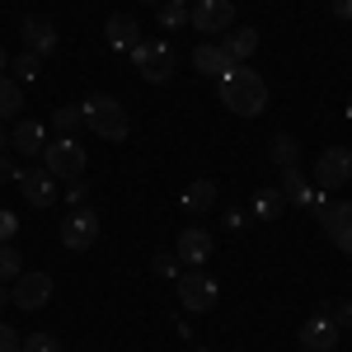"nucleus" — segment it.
Wrapping results in <instances>:
<instances>
[{
	"mask_svg": "<svg viewBox=\"0 0 352 352\" xmlns=\"http://www.w3.org/2000/svg\"><path fill=\"white\" fill-rule=\"evenodd\" d=\"M282 207H287V197H282L277 188H258V192H254V217L277 221V217H282Z\"/></svg>",
	"mask_w": 352,
	"mask_h": 352,
	"instance_id": "obj_24",
	"label": "nucleus"
},
{
	"mask_svg": "<svg viewBox=\"0 0 352 352\" xmlns=\"http://www.w3.org/2000/svg\"><path fill=\"white\" fill-rule=\"evenodd\" d=\"M146 5H160V0H146Z\"/></svg>",
	"mask_w": 352,
	"mask_h": 352,
	"instance_id": "obj_41",
	"label": "nucleus"
},
{
	"mask_svg": "<svg viewBox=\"0 0 352 352\" xmlns=\"http://www.w3.org/2000/svg\"><path fill=\"white\" fill-rule=\"evenodd\" d=\"M38 76V56L33 52H19V56H10V80L19 85V80H33Z\"/></svg>",
	"mask_w": 352,
	"mask_h": 352,
	"instance_id": "obj_28",
	"label": "nucleus"
},
{
	"mask_svg": "<svg viewBox=\"0 0 352 352\" xmlns=\"http://www.w3.org/2000/svg\"><path fill=\"white\" fill-rule=\"evenodd\" d=\"M61 244L71 254H85L99 244V212L94 207H71V217H61Z\"/></svg>",
	"mask_w": 352,
	"mask_h": 352,
	"instance_id": "obj_5",
	"label": "nucleus"
},
{
	"mask_svg": "<svg viewBox=\"0 0 352 352\" xmlns=\"http://www.w3.org/2000/svg\"><path fill=\"white\" fill-rule=\"evenodd\" d=\"M320 226H324V235L343 254H352V202H324L320 207Z\"/></svg>",
	"mask_w": 352,
	"mask_h": 352,
	"instance_id": "obj_11",
	"label": "nucleus"
},
{
	"mask_svg": "<svg viewBox=\"0 0 352 352\" xmlns=\"http://www.w3.org/2000/svg\"><path fill=\"white\" fill-rule=\"evenodd\" d=\"M10 146H14L19 155H43V146H47V127H43L38 118H19L14 132H10Z\"/></svg>",
	"mask_w": 352,
	"mask_h": 352,
	"instance_id": "obj_16",
	"label": "nucleus"
},
{
	"mask_svg": "<svg viewBox=\"0 0 352 352\" xmlns=\"http://www.w3.org/2000/svg\"><path fill=\"white\" fill-rule=\"evenodd\" d=\"M19 352H61V343H56L52 333H28L24 343H19Z\"/></svg>",
	"mask_w": 352,
	"mask_h": 352,
	"instance_id": "obj_29",
	"label": "nucleus"
},
{
	"mask_svg": "<svg viewBox=\"0 0 352 352\" xmlns=\"http://www.w3.org/2000/svg\"><path fill=\"white\" fill-rule=\"evenodd\" d=\"M19 113H24V94H19V85L10 80V76H0V122L19 118Z\"/></svg>",
	"mask_w": 352,
	"mask_h": 352,
	"instance_id": "obj_22",
	"label": "nucleus"
},
{
	"mask_svg": "<svg viewBox=\"0 0 352 352\" xmlns=\"http://www.w3.org/2000/svg\"><path fill=\"white\" fill-rule=\"evenodd\" d=\"M151 268H155V277H164V282H179L184 263H179V254H174V249H160V254L151 258Z\"/></svg>",
	"mask_w": 352,
	"mask_h": 352,
	"instance_id": "obj_26",
	"label": "nucleus"
},
{
	"mask_svg": "<svg viewBox=\"0 0 352 352\" xmlns=\"http://www.w3.org/2000/svg\"><path fill=\"white\" fill-rule=\"evenodd\" d=\"M221 104L235 113V118H258L268 109V85L254 66H230L221 76Z\"/></svg>",
	"mask_w": 352,
	"mask_h": 352,
	"instance_id": "obj_1",
	"label": "nucleus"
},
{
	"mask_svg": "<svg viewBox=\"0 0 352 352\" xmlns=\"http://www.w3.org/2000/svg\"><path fill=\"white\" fill-rule=\"evenodd\" d=\"M14 230H19V217H14V212H0V244L14 240Z\"/></svg>",
	"mask_w": 352,
	"mask_h": 352,
	"instance_id": "obj_31",
	"label": "nucleus"
},
{
	"mask_svg": "<svg viewBox=\"0 0 352 352\" xmlns=\"http://www.w3.org/2000/svg\"><path fill=\"white\" fill-rule=\"evenodd\" d=\"M85 122V113H80V104H61V109L52 113V132L56 136H76V127Z\"/></svg>",
	"mask_w": 352,
	"mask_h": 352,
	"instance_id": "obj_25",
	"label": "nucleus"
},
{
	"mask_svg": "<svg viewBox=\"0 0 352 352\" xmlns=\"http://www.w3.org/2000/svg\"><path fill=\"white\" fill-rule=\"evenodd\" d=\"M19 343H24V338H19L14 329H10V324H0V352H19Z\"/></svg>",
	"mask_w": 352,
	"mask_h": 352,
	"instance_id": "obj_32",
	"label": "nucleus"
},
{
	"mask_svg": "<svg viewBox=\"0 0 352 352\" xmlns=\"http://www.w3.org/2000/svg\"><path fill=\"white\" fill-rule=\"evenodd\" d=\"M174 254H179V263H184V268H202V263L217 254V235H212V230H202V226H188V230L174 240Z\"/></svg>",
	"mask_w": 352,
	"mask_h": 352,
	"instance_id": "obj_8",
	"label": "nucleus"
},
{
	"mask_svg": "<svg viewBox=\"0 0 352 352\" xmlns=\"http://www.w3.org/2000/svg\"><path fill=\"white\" fill-rule=\"evenodd\" d=\"M192 352H212V348H192Z\"/></svg>",
	"mask_w": 352,
	"mask_h": 352,
	"instance_id": "obj_39",
	"label": "nucleus"
},
{
	"mask_svg": "<svg viewBox=\"0 0 352 352\" xmlns=\"http://www.w3.org/2000/svg\"><path fill=\"white\" fill-rule=\"evenodd\" d=\"M5 71H10V52L0 47V76H5Z\"/></svg>",
	"mask_w": 352,
	"mask_h": 352,
	"instance_id": "obj_35",
	"label": "nucleus"
},
{
	"mask_svg": "<svg viewBox=\"0 0 352 352\" xmlns=\"http://www.w3.org/2000/svg\"><path fill=\"white\" fill-rule=\"evenodd\" d=\"M348 118H352V99H348Z\"/></svg>",
	"mask_w": 352,
	"mask_h": 352,
	"instance_id": "obj_40",
	"label": "nucleus"
},
{
	"mask_svg": "<svg viewBox=\"0 0 352 352\" xmlns=\"http://www.w3.org/2000/svg\"><path fill=\"white\" fill-rule=\"evenodd\" d=\"M5 300H10V292H5V282H0V305H5Z\"/></svg>",
	"mask_w": 352,
	"mask_h": 352,
	"instance_id": "obj_37",
	"label": "nucleus"
},
{
	"mask_svg": "<svg viewBox=\"0 0 352 352\" xmlns=\"http://www.w3.org/2000/svg\"><path fill=\"white\" fill-rule=\"evenodd\" d=\"M43 169L52 174V179H80L85 174V146L76 141V136H56V141H47L43 146Z\"/></svg>",
	"mask_w": 352,
	"mask_h": 352,
	"instance_id": "obj_3",
	"label": "nucleus"
},
{
	"mask_svg": "<svg viewBox=\"0 0 352 352\" xmlns=\"http://www.w3.org/2000/svg\"><path fill=\"white\" fill-rule=\"evenodd\" d=\"M80 113H85V127L94 136H104V141H127V132H132L127 113H122V104L113 94H89L80 104Z\"/></svg>",
	"mask_w": 352,
	"mask_h": 352,
	"instance_id": "obj_2",
	"label": "nucleus"
},
{
	"mask_svg": "<svg viewBox=\"0 0 352 352\" xmlns=\"http://www.w3.org/2000/svg\"><path fill=\"white\" fill-rule=\"evenodd\" d=\"M333 14H338L343 24H352V0H333Z\"/></svg>",
	"mask_w": 352,
	"mask_h": 352,
	"instance_id": "obj_34",
	"label": "nucleus"
},
{
	"mask_svg": "<svg viewBox=\"0 0 352 352\" xmlns=\"http://www.w3.org/2000/svg\"><path fill=\"white\" fill-rule=\"evenodd\" d=\"M348 179H352V151L348 146L320 151V160H315V184H320V188H343Z\"/></svg>",
	"mask_w": 352,
	"mask_h": 352,
	"instance_id": "obj_6",
	"label": "nucleus"
},
{
	"mask_svg": "<svg viewBox=\"0 0 352 352\" xmlns=\"http://www.w3.org/2000/svg\"><path fill=\"white\" fill-rule=\"evenodd\" d=\"M136 71H141V80H151V85H164V80H174V71H179V61H174V52H169L164 43H151V52H146V61H141Z\"/></svg>",
	"mask_w": 352,
	"mask_h": 352,
	"instance_id": "obj_15",
	"label": "nucleus"
},
{
	"mask_svg": "<svg viewBox=\"0 0 352 352\" xmlns=\"http://www.w3.org/2000/svg\"><path fill=\"white\" fill-rule=\"evenodd\" d=\"M188 24L197 33H226V28H235V5L230 0H197L188 10Z\"/></svg>",
	"mask_w": 352,
	"mask_h": 352,
	"instance_id": "obj_9",
	"label": "nucleus"
},
{
	"mask_svg": "<svg viewBox=\"0 0 352 352\" xmlns=\"http://www.w3.org/2000/svg\"><path fill=\"white\" fill-rule=\"evenodd\" d=\"M277 192L287 197V207H310V212H315V188L305 184L300 164H287V169H282V184H277Z\"/></svg>",
	"mask_w": 352,
	"mask_h": 352,
	"instance_id": "obj_17",
	"label": "nucleus"
},
{
	"mask_svg": "<svg viewBox=\"0 0 352 352\" xmlns=\"http://www.w3.org/2000/svg\"><path fill=\"white\" fill-rule=\"evenodd\" d=\"M179 300H184V310L188 315H207V310H217V300H221V287H217V277H207V272H179Z\"/></svg>",
	"mask_w": 352,
	"mask_h": 352,
	"instance_id": "obj_4",
	"label": "nucleus"
},
{
	"mask_svg": "<svg viewBox=\"0 0 352 352\" xmlns=\"http://www.w3.org/2000/svg\"><path fill=\"white\" fill-rule=\"evenodd\" d=\"M155 19H160V28H188V0H160Z\"/></svg>",
	"mask_w": 352,
	"mask_h": 352,
	"instance_id": "obj_23",
	"label": "nucleus"
},
{
	"mask_svg": "<svg viewBox=\"0 0 352 352\" xmlns=\"http://www.w3.org/2000/svg\"><path fill=\"white\" fill-rule=\"evenodd\" d=\"M104 38H109V47H113V52H132V47H136V38H141V28H136L132 14H113L109 24H104Z\"/></svg>",
	"mask_w": 352,
	"mask_h": 352,
	"instance_id": "obj_19",
	"label": "nucleus"
},
{
	"mask_svg": "<svg viewBox=\"0 0 352 352\" xmlns=\"http://www.w3.org/2000/svg\"><path fill=\"white\" fill-rule=\"evenodd\" d=\"M343 320H348V324H352V305H348V310H343Z\"/></svg>",
	"mask_w": 352,
	"mask_h": 352,
	"instance_id": "obj_38",
	"label": "nucleus"
},
{
	"mask_svg": "<svg viewBox=\"0 0 352 352\" xmlns=\"http://www.w3.org/2000/svg\"><path fill=\"white\" fill-rule=\"evenodd\" d=\"M19 192H24L33 207H52L56 202V179L47 174V169H19Z\"/></svg>",
	"mask_w": 352,
	"mask_h": 352,
	"instance_id": "obj_12",
	"label": "nucleus"
},
{
	"mask_svg": "<svg viewBox=\"0 0 352 352\" xmlns=\"http://www.w3.org/2000/svg\"><path fill=\"white\" fill-rule=\"evenodd\" d=\"M19 33H24V52H33L38 61H43V56H52L56 47H61V38H56V28L47 24V19H24Z\"/></svg>",
	"mask_w": 352,
	"mask_h": 352,
	"instance_id": "obj_13",
	"label": "nucleus"
},
{
	"mask_svg": "<svg viewBox=\"0 0 352 352\" xmlns=\"http://www.w3.org/2000/svg\"><path fill=\"white\" fill-rule=\"evenodd\" d=\"M0 179H19V169H14V160L0 151Z\"/></svg>",
	"mask_w": 352,
	"mask_h": 352,
	"instance_id": "obj_33",
	"label": "nucleus"
},
{
	"mask_svg": "<svg viewBox=\"0 0 352 352\" xmlns=\"http://www.w3.org/2000/svg\"><path fill=\"white\" fill-rule=\"evenodd\" d=\"M179 207H184V212H192V217L212 212V207H217V184H212V179H192L188 188L179 192Z\"/></svg>",
	"mask_w": 352,
	"mask_h": 352,
	"instance_id": "obj_18",
	"label": "nucleus"
},
{
	"mask_svg": "<svg viewBox=\"0 0 352 352\" xmlns=\"http://www.w3.org/2000/svg\"><path fill=\"white\" fill-rule=\"evenodd\" d=\"M268 155H272L277 169H287V164L300 160V141H296V136H287V132H277V136H272V146H268Z\"/></svg>",
	"mask_w": 352,
	"mask_h": 352,
	"instance_id": "obj_21",
	"label": "nucleus"
},
{
	"mask_svg": "<svg viewBox=\"0 0 352 352\" xmlns=\"http://www.w3.org/2000/svg\"><path fill=\"white\" fill-rule=\"evenodd\" d=\"M10 300H14L19 310H43V305L52 300V277H47V272H19Z\"/></svg>",
	"mask_w": 352,
	"mask_h": 352,
	"instance_id": "obj_10",
	"label": "nucleus"
},
{
	"mask_svg": "<svg viewBox=\"0 0 352 352\" xmlns=\"http://www.w3.org/2000/svg\"><path fill=\"white\" fill-rule=\"evenodd\" d=\"M5 146H10V132H5V122H0V151H5Z\"/></svg>",
	"mask_w": 352,
	"mask_h": 352,
	"instance_id": "obj_36",
	"label": "nucleus"
},
{
	"mask_svg": "<svg viewBox=\"0 0 352 352\" xmlns=\"http://www.w3.org/2000/svg\"><path fill=\"white\" fill-rule=\"evenodd\" d=\"M24 272V254L14 244H0V282H14Z\"/></svg>",
	"mask_w": 352,
	"mask_h": 352,
	"instance_id": "obj_27",
	"label": "nucleus"
},
{
	"mask_svg": "<svg viewBox=\"0 0 352 352\" xmlns=\"http://www.w3.org/2000/svg\"><path fill=\"white\" fill-rule=\"evenodd\" d=\"M85 197H89V184H85V179H71V184H66V202H71V207H85Z\"/></svg>",
	"mask_w": 352,
	"mask_h": 352,
	"instance_id": "obj_30",
	"label": "nucleus"
},
{
	"mask_svg": "<svg viewBox=\"0 0 352 352\" xmlns=\"http://www.w3.org/2000/svg\"><path fill=\"white\" fill-rule=\"evenodd\" d=\"M192 71H197V76H217L221 80L230 66H226V56H221L217 43H202V47H192Z\"/></svg>",
	"mask_w": 352,
	"mask_h": 352,
	"instance_id": "obj_20",
	"label": "nucleus"
},
{
	"mask_svg": "<svg viewBox=\"0 0 352 352\" xmlns=\"http://www.w3.org/2000/svg\"><path fill=\"white\" fill-rule=\"evenodd\" d=\"M338 333H343L338 315H315V320L300 324V352H333L338 348Z\"/></svg>",
	"mask_w": 352,
	"mask_h": 352,
	"instance_id": "obj_7",
	"label": "nucleus"
},
{
	"mask_svg": "<svg viewBox=\"0 0 352 352\" xmlns=\"http://www.w3.org/2000/svg\"><path fill=\"white\" fill-rule=\"evenodd\" d=\"M217 47L226 56V66H244L249 56L258 52V28H230L226 43H217Z\"/></svg>",
	"mask_w": 352,
	"mask_h": 352,
	"instance_id": "obj_14",
	"label": "nucleus"
}]
</instances>
